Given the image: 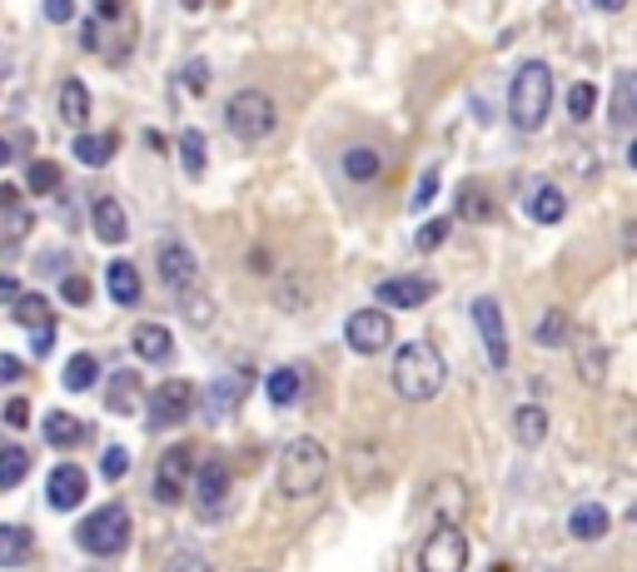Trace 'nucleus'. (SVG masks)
<instances>
[{"label": "nucleus", "mask_w": 637, "mask_h": 572, "mask_svg": "<svg viewBox=\"0 0 637 572\" xmlns=\"http://www.w3.org/2000/svg\"><path fill=\"white\" fill-rule=\"evenodd\" d=\"M553 110V70L543 60H523L513 85H508V120L518 135H538Z\"/></svg>", "instance_id": "nucleus-1"}, {"label": "nucleus", "mask_w": 637, "mask_h": 572, "mask_svg": "<svg viewBox=\"0 0 637 572\" xmlns=\"http://www.w3.org/2000/svg\"><path fill=\"white\" fill-rule=\"evenodd\" d=\"M443 378H449V364H443V354L429 344V338H413V344L399 348V358H394L399 398H409V404H429V398H439Z\"/></svg>", "instance_id": "nucleus-2"}, {"label": "nucleus", "mask_w": 637, "mask_h": 572, "mask_svg": "<svg viewBox=\"0 0 637 572\" xmlns=\"http://www.w3.org/2000/svg\"><path fill=\"white\" fill-rule=\"evenodd\" d=\"M329 479V448L318 438H294L280 453V493L284 497H314Z\"/></svg>", "instance_id": "nucleus-3"}, {"label": "nucleus", "mask_w": 637, "mask_h": 572, "mask_svg": "<svg viewBox=\"0 0 637 572\" xmlns=\"http://www.w3.org/2000/svg\"><path fill=\"white\" fill-rule=\"evenodd\" d=\"M130 527H135L130 507H125V503H105V507H95V513L85 517L76 538H80V548L90 558H115V553L130 548Z\"/></svg>", "instance_id": "nucleus-4"}, {"label": "nucleus", "mask_w": 637, "mask_h": 572, "mask_svg": "<svg viewBox=\"0 0 637 572\" xmlns=\"http://www.w3.org/2000/svg\"><path fill=\"white\" fill-rule=\"evenodd\" d=\"M225 125L229 135L244 145H259L274 135V125H280V110H274V100L264 90H239L235 100L225 105Z\"/></svg>", "instance_id": "nucleus-5"}, {"label": "nucleus", "mask_w": 637, "mask_h": 572, "mask_svg": "<svg viewBox=\"0 0 637 572\" xmlns=\"http://www.w3.org/2000/svg\"><path fill=\"white\" fill-rule=\"evenodd\" d=\"M195 448L189 443H175V448L159 453V469H155V503L159 507H179L185 493H195Z\"/></svg>", "instance_id": "nucleus-6"}, {"label": "nucleus", "mask_w": 637, "mask_h": 572, "mask_svg": "<svg viewBox=\"0 0 637 572\" xmlns=\"http://www.w3.org/2000/svg\"><path fill=\"white\" fill-rule=\"evenodd\" d=\"M419 568L423 572H463L469 568V538L459 523H439L429 533V543L419 548Z\"/></svg>", "instance_id": "nucleus-7"}, {"label": "nucleus", "mask_w": 637, "mask_h": 572, "mask_svg": "<svg viewBox=\"0 0 637 572\" xmlns=\"http://www.w3.org/2000/svg\"><path fill=\"white\" fill-rule=\"evenodd\" d=\"M195 404H199V394L189 378H165L150 394V428H179L195 413Z\"/></svg>", "instance_id": "nucleus-8"}, {"label": "nucleus", "mask_w": 637, "mask_h": 572, "mask_svg": "<svg viewBox=\"0 0 637 572\" xmlns=\"http://www.w3.org/2000/svg\"><path fill=\"white\" fill-rule=\"evenodd\" d=\"M344 338L354 354H384L389 344H394V319H389V309H359L344 319Z\"/></svg>", "instance_id": "nucleus-9"}, {"label": "nucleus", "mask_w": 637, "mask_h": 572, "mask_svg": "<svg viewBox=\"0 0 637 572\" xmlns=\"http://www.w3.org/2000/svg\"><path fill=\"white\" fill-rule=\"evenodd\" d=\"M10 309H16V319L30 328V348H36V358H46L50 348H56V334H60L50 299H46V294H20Z\"/></svg>", "instance_id": "nucleus-10"}, {"label": "nucleus", "mask_w": 637, "mask_h": 572, "mask_svg": "<svg viewBox=\"0 0 637 572\" xmlns=\"http://www.w3.org/2000/svg\"><path fill=\"white\" fill-rule=\"evenodd\" d=\"M249 388H254V374L249 368H235V374L215 378L209 388H199V408H205L209 418H229V413L249 398Z\"/></svg>", "instance_id": "nucleus-11"}, {"label": "nucleus", "mask_w": 637, "mask_h": 572, "mask_svg": "<svg viewBox=\"0 0 637 572\" xmlns=\"http://www.w3.org/2000/svg\"><path fill=\"white\" fill-rule=\"evenodd\" d=\"M374 294L384 309H419V304H429L439 294V284L429 274H394V279H379Z\"/></svg>", "instance_id": "nucleus-12"}, {"label": "nucleus", "mask_w": 637, "mask_h": 572, "mask_svg": "<svg viewBox=\"0 0 637 572\" xmlns=\"http://www.w3.org/2000/svg\"><path fill=\"white\" fill-rule=\"evenodd\" d=\"M85 493H90V473H85L80 463H60V469H50L46 503L56 507V513H76V507L85 503Z\"/></svg>", "instance_id": "nucleus-13"}, {"label": "nucleus", "mask_w": 637, "mask_h": 572, "mask_svg": "<svg viewBox=\"0 0 637 572\" xmlns=\"http://www.w3.org/2000/svg\"><path fill=\"white\" fill-rule=\"evenodd\" d=\"M473 324H478V338H483L488 348V364L493 368H508V328H503V309H498V299H473Z\"/></svg>", "instance_id": "nucleus-14"}, {"label": "nucleus", "mask_w": 637, "mask_h": 572, "mask_svg": "<svg viewBox=\"0 0 637 572\" xmlns=\"http://www.w3.org/2000/svg\"><path fill=\"white\" fill-rule=\"evenodd\" d=\"M155 264H159V284H165L169 294H185L189 284L199 279V264H195V254H189L179 239H165V245L155 249Z\"/></svg>", "instance_id": "nucleus-15"}, {"label": "nucleus", "mask_w": 637, "mask_h": 572, "mask_svg": "<svg viewBox=\"0 0 637 572\" xmlns=\"http://www.w3.org/2000/svg\"><path fill=\"white\" fill-rule=\"evenodd\" d=\"M429 513L439 517V523H463V513H469V483L463 479H433L429 489Z\"/></svg>", "instance_id": "nucleus-16"}, {"label": "nucleus", "mask_w": 637, "mask_h": 572, "mask_svg": "<svg viewBox=\"0 0 637 572\" xmlns=\"http://www.w3.org/2000/svg\"><path fill=\"white\" fill-rule=\"evenodd\" d=\"M225 493H229V469L219 458L199 463L195 469V497H199V513H219L225 507Z\"/></svg>", "instance_id": "nucleus-17"}, {"label": "nucleus", "mask_w": 637, "mask_h": 572, "mask_svg": "<svg viewBox=\"0 0 637 572\" xmlns=\"http://www.w3.org/2000/svg\"><path fill=\"white\" fill-rule=\"evenodd\" d=\"M608 120H612V130H633L637 125V70H618V76H612Z\"/></svg>", "instance_id": "nucleus-18"}, {"label": "nucleus", "mask_w": 637, "mask_h": 572, "mask_svg": "<svg viewBox=\"0 0 637 572\" xmlns=\"http://www.w3.org/2000/svg\"><path fill=\"white\" fill-rule=\"evenodd\" d=\"M608 533H612V513L602 503H578L568 513V538H578V543H602Z\"/></svg>", "instance_id": "nucleus-19"}, {"label": "nucleus", "mask_w": 637, "mask_h": 572, "mask_svg": "<svg viewBox=\"0 0 637 572\" xmlns=\"http://www.w3.org/2000/svg\"><path fill=\"white\" fill-rule=\"evenodd\" d=\"M105 289H110V299L120 304V309H135V304L145 299V289H140V269H135L130 259H115L110 269H105Z\"/></svg>", "instance_id": "nucleus-20"}, {"label": "nucleus", "mask_w": 637, "mask_h": 572, "mask_svg": "<svg viewBox=\"0 0 637 572\" xmlns=\"http://www.w3.org/2000/svg\"><path fill=\"white\" fill-rule=\"evenodd\" d=\"M130 344H135V354H140L145 364H169V358H175V338H169L165 324H135Z\"/></svg>", "instance_id": "nucleus-21"}, {"label": "nucleus", "mask_w": 637, "mask_h": 572, "mask_svg": "<svg viewBox=\"0 0 637 572\" xmlns=\"http://www.w3.org/2000/svg\"><path fill=\"white\" fill-rule=\"evenodd\" d=\"M95 239L100 245H125L130 239V219H125L120 199H95Z\"/></svg>", "instance_id": "nucleus-22"}, {"label": "nucleus", "mask_w": 637, "mask_h": 572, "mask_svg": "<svg viewBox=\"0 0 637 572\" xmlns=\"http://www.w3.org/2000/svg\"><path fill=\"white\" fill-rule=\"evenodd\" d=\"M339 169H344L349 185H374V179L384 175V160H379L374 145H349L344 160H339Z\"/></svg>", "instance_id": "nucleus-23"}, {"label": "nucleus", "mask_w": 637, "mask_h": 572, "mask_svg": "<svg viewBox=\"0 0 637 572\" xmlns=\"http://www.w3.org/2000/svg\"><path fill=\"white\" fill-rule=\"evenodd\" d=\"M115 150H120V135H115V130H80L76 135V160L90 165V169L110 165Z\"/></svg>", "instance_id": "nucleus-24"}, {"label": "nucleus", "mask_w": 637, "mask_h": 572, "mask_svg": "<svg viewBox=\"0 0 637 572\" xmlns=\"http://www.w3.org/2000/svg\"><path fill=\"white\" fill-rule=\"evenodd\" d=\"M36 558V538L20 523H0V568H20Z\"/></svg>", "instance_id": "nucleus-25"}, {"label": "nucleus", "mask_w": 637, "mask_h": 572, "mask_svg": "<svg viewBox=\"0 0 637 572\" xmlns=\"http://www.w3.org/2000/svg\"><path fill=\"white\" fill-rule=\"evenodd\" d=\"M562 215H568V195H562L558 185H538L533 195H528V219H533V225H558Z\"/></svg>", "instance_id": "nucleus-26"}, {"label": "nucleus", "mask_w": 637, "mask_h": 572, "mask_svg": "<svg viewBox=\"0 0 637 572\" xmlns=\"http://www.w3.org/2000/svg\"><path fill=\"white\" fill-rule=\"evenodd\" d=\"M135 404H140V374H135V368L110 374V384H105V408L110 413H135Z\"/></svg>", "instance_id": "nucleus-27"}, {"label": "nucleus", "mask_w": 637, "mask_h": 572, "mask_svg": "<svg viewBox=\"0 0 637 572\" xmlns=\"http://www.w3.org/2000/svg\"><path fill=\"white\" fill-rule=\"evenodd\" d=\"M264 394H270V404H274V408H290L294 398L304 394V368H294V364L274 368V374L264 378Z\"/></svg>", "instance_id": "nucleus-28"}, {"label": "nucleus", "mask_w": 637, "mask_h": 572, "mask_svg": "<svg viewBox=\"0 0 637 572\" xmlns=\"http://www.w3.org/2000/svg\"><path fill=\"white\" fill-rule=\"evenodd\" d=\"M513 433H518V443H523V448H538V443L548 438V408L543 404L513 408Z\"/></svg>", "instance_id": "nucleus-29"}, {"label": "nucleus", "mask_w": 637, "mask_h": 572, "mask_svg": "<svg viewBox=\"0 0 637 572\" xmlns=\"http://www.w3.org/2000/svg\"><path fill=\"white\" fill-rule=\"evenodd\" d=\"M60 120H66L70 130H85V120H90V90H85L80 80L60 85Z\"/></svg>", "instance_id": "nucleus-30"}, {"label": "nucleus", "mask_w": 637, "mask_h": 572, "mask_svg": "<svg viewBox=\"0 0 637 572\" xmlns=\"http://www.w3.org/2000/svg\"><path fill=\"white\" fill-rule=\"evenodd\" d=\"M85 438V423L76 418V413H46V443L50 448H76V443Z\"/></svg>", "instance_id": "nucleus-31"}, {"label": "nucleus", "mask_w": 637, "mask_h": 572, "mask_svg": "<svg viewBox=\"0 0 637 572\" xmlns=\"http://www.w3.org/2000/svg\"><path fill=\"white\" fill-rule=\"evenodd\" d=\"M568 334H572V324H568V314H562V309H548L543 319L533 324V344L538 348H562V344H568Z\"/></svg>", "instance_id": "nucleus-32"}, {"label": "nucleus", "mask_w": 637, "mask_h": 572, "mask_svg": "<svg viewBox=\"0 0 637 572\" xmlns=\"http://www.w3.org/2000/svg\"><path fill=\"white\" fill-rule=\"evenodd\" d=\"M30 473V453L20 448V443H6L0 448V489H20Z\"/></svg>", "instance_id": "nucleus-33"}, {"label": "nucleus", "mask_w": 637, "mask_h": 572, "mask_svg": "<svg viewBox=\"0 0 637 572\" xmlns=\"http://www.w3.org/2000/svg\"><path fill=\"white\" fill-rule=\"evenodd\" d=\"M95 384H100V364H95V354H76L66 364V388L70 394H90Z\"/></svg>", "instance_id": "nucleus-34"}, {"label": "nucleus", "mask_w": 637, "mask_h": 572, "mask_svg": "<svg viewBox=\"0 0 637 572\" xmlns=\"http://www.w3.org/2000/svg\"><path fill=\"white\" fill-rule=\"evenodd\" d=\"M179 160H185V175H205L209 165V145H205V130H185L179 135Z\"/></svg>", "instance_id": "nucleus-35"}, {"label": "nucleus", "mask_w": 637, "mask_h": 572, "mask_svg": "<svg viewBox=\"0 0 637 572\" xmlns=\"http://www.w3.org/2000/svg\"><path fill=\"white\" fill-rule=\"evenodd\" d=\"M578 354H582V378H588V384H602V368H608V348H602L592 334H582V338H578Z\"/></svg>", "instance_id": "nucleus-36"}, {"label": "nucleus", "mask_w": 637, "mask_h": 572, "mask_svg": "<svg viewBox=\"0 0 637 572\" xmlns=\"http://www.w3.org/2000/svg\"><path fill=\"white\" fill-rule=\"evenodd\" d=\"M459 215L473 219V225H488V219H493V199H488L478 185H463L459 189Z\"/></svg>", "instance_id": "nucleus-37"}, {"label": "nucleus", "mask_w": 637, "mask_h": 572, "mask_svg": "<svg viewBox=\"0 0 637 572\" xmlns=\"http://www.w3.org/2000/svg\"><path fill=\"white\" fill-rule=\"evenodd\" d=\"M26 189L30 195H56L60 189V165L56 160H36L26 169Z\"/></svg>", "instance_id": "nucleus-38"}, {"label": "nucleus", "mask_w": 637, "mask_h": 572, "mask_svg": "<svg viewBox=\"0 0 637 572\" xmlns=\"http://www.w3.org/2000/svg\"><path fill=\"white\" fill-rule=\"evenodd\" d=\"M175 299H179V309H185L189 324H209V319H215V304L205 299V289H199V284H189V289L175 294Z\"/></svg>", "instance_id": "nucleus-39"}, {"label": "nucleus", "mask_w": 637, "mask_h": 572, "mask_svg": "<svg viewBox=\"0 0 637 572\" xmlns=\"http://www.w3.org/2000/svg\"><path fill=\"white\" fill-rule=\"evenodd\" d=\"M592 110H598V90H592L588 80H578V85H572V90H568V115L582 125Z\"/></svg>", "instance_id": "nucleus-40"}, {"label": "nucleus", "mask_w": 637, "mask_h": 572, "mask_svg": "<svg viewBox=\"0 0 637 572\" xmlns=\"http://www.w3.org/2000/svg\"><path fill=\"white\" fill-rule=\"evenodd\" d=\"M130 469H135L130 448H120V443H115V448H105V458H100V473H105V479H110V483H120V479H125V473H130Z\"/></svg>", "instance_id": "nucleus-41"}, {"label": "nucleus", "mask_w": 637, "mask_h": 572, "mask_svg": "<svg viewBox=\"0 0 637 572\" xmlns=\"http://www.w3.org/2000/svg\"><path fill=\"white\" fill-rule=\"evenodd\" d=\"M449 229H453V219H429V225L413 235V245H419V254H433L443 239H449Z\"/></svg>", "instance_id": "nucleus-42"}, {"label": "nucleus", "mask_w": 637, "mask_h": 572, "mask_svg": "<svg viewBox=\"0 0 637 572\" xmlns=\"http://www.w3.org/2000/svg\"><path fill=\"white\" fill-rule=\"evenodd\" d=\"M60 299L76 304V309H85V304H90V279H85V274H70V279L60 284Z\"/></svg>", "instance_id": "nucleus-43"}, {"label": "nucleus", "mask_w": 637, "mask_h": 572, "mask_svg": "<svg viewBox=\"0 0 637 572\" xmlns=\"http://www.w3.org/2000/svg\"><path fill=\"white\" fill-rule=\"evenodd\" d=\"M433 195H439V169H429V175L419 179V189H413V209H429Z\"/></svg>", "instance_id": "nucleus-44"}, {"label": "nucleus", "mask_w": 637, "mask_h": 572, "mask_svg": "<svg viewBox=\"0 0 637 572\" xmlns=\"http://www.w3.org/2000/svg\"><path fill=\"white\" fill-rule=\"evenodd\" d=\"M0 418H6L10 428H26V423H30V404H26V398H10V404L0 408Z\"/></svg>", "instance_id": "nucleus-45"}, {"label": "nucleus", "mask_w": 637, "mask_h": 572, "mask_svg": "<svg viewBox=\"0 0 637 572\" xmlns=\"http://www.w3.org/2000/svg\"><path fill=\"white\" fill-rule=\"evenodd\" d=\"M26 378V364L16 354H0V384H20Z\"/></svg>", "instance_id": "nucleus-46"}, {"label": "nucleus", "mask_w": 637, "mask_h": 572, "mask_svg": "<svg viewBox=\"0 0 637 572\" xmlns=\"http://www.w3.org/2000/svg\"><path fill=\"white\" fill-rule=\"evenodd\" d=\"M70 16H76V0H46V20H56V26H66Z\"/></svg>", "instance_id": "nucleus-47"}, {"label": "nucleus", "mask_w": 637, "mask_h": 572, "mask_svg": "<svg viewBox=\"0 0 637 572\" xmlns=\"http://www.w3.org/2000/svg\"><path fill=\"white\" fill-rule=\"evenodd\" d=\"M20 299V279L16 274H0V304H16Z\"/></svg>", "instance_id": "nucleus-48"}, {"label": "nucleus", "mask_w": 637, "mask_h": 572, "mask_svg": "<svg viewBox=\"0 0 637 572\" xmlns=\"http://www.w3.org/2000/svg\"><path fill=\"white\" fill-rule=\"evenodd\" d=\"M10 209H20V189L16 185H0V215H10Z\"/></svg>", "instance_id": "nucleus-49"}, {"label": "nucleus", "mask_w": 637, "mask_h": 572, "mask_svg": "<svg viewBox=\"0 0 637 572\" xmlns=\"http://www.w3.org/2000/svg\"><path fill=\"white\" fill-rule=\"evenodd\" d=\"M623 249H628L633 259H637V215L628 219V225H623Z\"/></svg>", "instance_id": "nucleus-50"}, {"label": "nucleus", "mask_w": 637, "mask_h": 572, "mask_svg": "<svg viewBox=\"0 0 637 572\" xmlns=\"http://www.w3.org/2000/svg\"><path fill=\"white\" fill-rule=\"evenodd\" d=\"M95 10H100V20H120V16H115V10H120V0H100Z\"/></svg>", "instance_id": "nucleus-51"}, {"label": "nucleus", "mask_w": 637, "mask_h": 572, "mask_svg": "<svg viewBox=\"0 0 637 572\" xmlns=\"http://www.w3.org/2000/svg\"><path fill=\"white\" fill-rule=\"evenodd\" d=\"M185 80H189V85H199V90H205V80H209V76H205V66H189V70H185Z\"/></svg>", "instance_id": "nucleus-52"}, {"label": "nucleus", "mask_w": 637, "mask_h": 572, "mask_svg": "<svg viewBox=\"0 0 637 572\" xmlns=\"http://www.w3.org/2000/svg\"><path fill=\"white\" fill-rule=\"evenodd\" d=\"M623 6H628V0H598V10H608V16H618Z\"/></svg>", "instance_id": "nucleus-53"}, {"label": "nucleus", "mask_w": 637, "mask_h": 572, "mask_svg": "<svg viewBox=\"0 0 637 572\" xmlns=\"http://www.w3.org/2000/svg\"><path fill=\"white\" fill-rule=\"evenodd\" d=\"M10 165V140H0V169Z\"/></svg>", "instance_id": "nucleus-54"}, {"label": "nucleus", "mask_w": 637, "mask_h": 572, "mask_svg": "<svg viewBox=\"0 0 637 572\" xmlns=\"http://www.w3.org/2000/svg\"><path fill=\"white\" fill-rule=\"evenodd\" d=\"M628 165H633V169H637V140H633V145H628Z\"/></svg>", "instance_id": "nucleus-55"}, {"label": "nucleus", "mask_w": 637, "mask_h": 572, "mask_svg": "<svg viewBox=\"0 0 637 572\" xmlns=\"http://www.w3.org/2000/svg\"><path fill=\"white\" fill-rule=\"evenodd\" d=\"M628 523H637V503H633V507H628Z\"/></svg>", "instance_id": "nucleus-56"}, {"label": "nucleus", "mask_w": 637, "mask_h": 572, "mask_svg": "<svg viewBox=\"0 0 637 572\" xmlns=\"http://www.w3.org/2000/svg\"><path fill=\"white\" fill-rule=\"evenodd\" d=\"M195 6H205V0H185V10H195Z\"/></svg>", "instance_id": "nucleus-57"}]
</instances>
